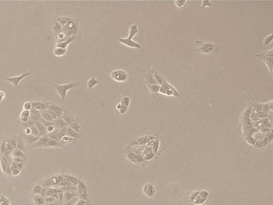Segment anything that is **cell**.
<instances>
[{"mask_svg":"<svg viewBox=\"0 0 273 205\" xmlns=\"http://www.w3.org/2000/svg\"><path fill=\"white\" fill-rule=\"evenodd\" d=\"M4 97H5V93L3 92H0V102L3 101Z\"/></svg>","mask_w":273,"mask_h":205,"instance_id":"680465c9","label":"cell"},{"mask_svg":"<svg viewBox=\"0 0 273 205\" xmlns=\"http://www.w3.org/2000/svg\"><path fill=\"white\" fill-rule=\"evenodd\" d=\"M159 92H160V94L164 95H167V96L173 95V96L180 98V94L178 92L177 90H175V88H174L169 83H167V80H165V79L163 80V83L160 85V88Z\"/></svg>","mask_w":273,"mask_h":205,"instance_id":"277c9868","label":"cell"},{"mask_svg":"<svg viewBox=\"0 0 273 205\" xmlns=\"http://www.w3.org/2000/svg\"><path fill=\"white\" fill-rule=\"evenodd\" d=\"M54 129H55V127H54L53 126V125H51V126L47 127V134L51 133L52 131H54Z\"/></svg>","mask_w":273,"mask_h":205,"instance_id":"f5cc1de1","label":"cell"},{"mask_svg":"<svg viewBox=\"0 0 273 205\" xmlns=\"http://www.w3.org/2000/svg\"><path fill=\"white\" fill-rule=\"evenodd\" d=\"M119 104H120L121 105H122V106L128 108V107H129V106H130L131 99L128 96L123 97V98H122V99H121V101H120V103H119Z\"/></svg>","mask_w":273,"mask_h":205,"instance_id":"f1b7e54d","label":"cell"},{"mask_svg":"<svg viewBox=\"0 0 273 205\" xmlns=\"http://www.w3.org/2000/svg\"><path fill=\"white\" fill-rule=\"evenodd\" d=\"M208 197H209V192L207 190L195 191L190 195L189 200L194 204L203 205L207 202Z\"/></svg>","mask_w":273,"mask_h":205,"instance_id":"7a4b0ae2","label":"cell"},{"mask_svg":"<svg viewBox=\"0 0 273 205\" xmlns=\"http://www.w3.org/2000/svg\"><path fill=\"white\" fill-rule=\"evenodd\" d=\"M145 79L146 81H147V85H148V88L150 89L151 92L152 94H157V93H159L160 85L158 84L154 75H151V74H147L145 75Z\"/></svg>","mask_w":273,"mask_h":205,"instance_id":"52a82bcc","label":"cell"},{"mask_svg":"<svg viewBox=\"0 0 273 205\" xmlns=\"http://www.w3.org/2000/svg\"><path fill=\"white\" fill-rule=\"evenodd\" d=\"M111 78L117 83H124L128 80V72L123 69H116L111 73Z\"/></svg>","mask_w":273,"mask_h":205,"instance_id":"8992f818","label":"cell"},{"mask_svg":"<svg viewBox=\"0 0 273 205\" xmlns=\"http://www.w3.org/2000/svg\"><path fill=\"white\" fill-rule=\"evenodd\" d=\"M6 143H7L8 144H10L11 147H12L13 148L15 149L16 148V146H17V141L14 139H9L7 140L6 141Z\"/></svg>","mask_w":273,"mask_h":205,"instance_id":"60d3db41","label":"cell"},{"mask_svg":"<svg viewBox=\"0 0 273 205\" xmlns=\"http://www.w3.org/2000/svg\"><path fill=\"white\" fill-rule=\"evenodd\" d=\"M86 204H87V201H85V200H79L77 201L76 204H75V205H86Z\"/></svg>","mask_w":273,"mask_h":205,"instance_id":"db71d44e","label":"cell"},{"mask_svg":"<svg viewBox=\"0 0 273 205\" xmlns=\"http://www.w3.org/2000/svg\"><path fill=\"white\" fill-rule=\"evenodd\" d=\"M74 139H75L72 138V137H70V136H64V137H63V138H62L59 141V143H60L62 146H63V144H66V143H70V142H72V141H73Z\"/></svg>","mask_w":273,"mask_h":205,"instance_id":"1f68e13d","label":"cell"},{"mask_svg":"<svg viewBox=\"0 0 273 205\" xmlns=\"http://www.w3.org/2000/svg\"><path fill=\"white\" fill-rule=\"evenodd\" d=\"M31 74V72H27V73H24V74L21 75H19V76L5 77V79L6 80H7L8 82H10V83H12L15 86H19V83L22 81V79L28 76V75H30Z\"/></svg>","mask_w":273,"mask_h":205,"instance_id":"8fae6325","label":"cell"},{"mask_svg":"<svg viewBox=\"0 0 273 205\" xmlns=\"http://www.w3.org/2000/svg\"><path fill=\"white\" fill-rule=\"evenodd\" d=\"M186 3H187V1H175V6L179 8L184 7Z\"/></svg>","mask_w":273,"mask_h":205,"instance_id":"f6af8a7d","label":"cell"},{"mask_svg":"<svg viewBox=\"0 0 273 205\" xmlns=\"http://www.w3.org/2000/svg\"><path fill=\"white\" fill-rule=\"evenodd\" d=\"M66 49H63V48H59V47H55L54 49V54L55 56L57 57H60V56H63L64 54H66Z\"/></svg>","mask_w":273,"mask_h":205,"instance_id":"4316f807","label":"cell"},{"mask_svg":"<svg viewBox=\"0 0 273 205\" xmlns=\"http://www.w3.org/2000/svg\"><path fill=\"white\" fill-rule=\"evenodd\" d=\"M63 180V175H54L52 177H50V178L47 179V180H43L41 182V183H40V185L43 187V188H54V187H59Z\"/></svg>","mask_w":273,"mask_h":205,"instance_id":"5b68a950","label":"cell"},{"mask_svg":"<svg viewBox=\"0 0 273 205\" xmlns=\"http://www.w3.org/2000/svg\"><path fill=\"white\" fill-rule=\"evenodd\" d=\"M97 83H98L97 79L95 78V77H92L87 82V87H88L89 89H92L94 86H95L97 85Z\"/></svg>","mask_w":273,"mask_h":205,"instance_id":"4dcf8cb0","label":"cell"},{"mask_svg":"<svg viewBox=\"0 0 273 205\" xmlns=\"http://www.w3.org/2000/svg\"><path fill=\"white\" fill-rule=\"evenodd\" d=\"M25 134L27 135V136H29V135H31V128H26L25 129Z\"/></svg>","mask_w":273,"mask_h":205,"instance_id":"91938a15","label":"cell"},{"mask_svg":"<svg viewBox=\"0 0 273 205\" xmlns=\"http://www.w3.org/2000/svg\"><path fill=\"white\" fill-rule=\"evenodd\" d=\"M40 114H41V118L44 119V120H47V121H49V122H52L53 120H54L53 118L51 117V115L47 112V110L40 111Z\"/></svg>","mask_w":273,"mask_h":205,"instance_id":"d4e9b609","label":"cell"},{"mask_svg":"<svg viewBox=\"0 0 273 205\" xmlns=\"http://www.w3.org/2000/svg\"><path fill=\"white\" fill-rule=\"evenodd\" d=\"M202 7H203V8L209 7H211V2H209V1H204L202 3Z\"/></svg>","mask_w":273,"mask_h":205,"instance_id":"816d5d0a","label":"cell"},{"mask_svg":"<svg viewBox=\"0 0 273 205\" xmlns=\"http://www.w3.org/2000/svg\"><path fill=\"white\" fill-rule=\"evenodd\" d=\"M43 187L40 184H37L34 187V188L32 189V192L35 195H40L43 191Z\"/></svg>","mask_w":273,"mask_h":205,"instance_id":"e575fe53","label":"cell"},{"mask_svg":"<svg viewBox=\"0 0 273 205\" xmlns=\"http://www.w3.org/2000/svg\"><path fill=\"white\" fill-rule=\"evenodd\" d=\"M76 39H77L76 36H75V35H73V36H72V37L68 38L67 40H65V41H63V42H59V43H58V44L56 45V47L63 48V49H66V47H67V46H68V45H69L70 43H71V42H73L74 40H76Z\"/></svg>","mask_w":273,"mask_h":205,"instance_id":"2e32d148","label":"cell"},{"mask_svg":"<svg viewBox=\"0 0 273 205\" xmlns=\"http://www.w3.org/2000/svg\"><path fill=\"white\" fill-rule=\"evenodd\" d=\"M35 121H32L31 119H29L28 121L26 122V123H21V125H22L24 128H30V127H31L35 126Z\"/></svg>","mask_w":273,"mask_h":205,"instance_id":"74e56055","label":"cell"},{"mask_svg":"<svg viewBox=\"0 0 273 205\" xmlns=\"http://www.w3.org/2000/svg\"><path fill=\"white\" fill-rule=\"evenodd\" d=\"M0 205H10V200L4 195L0 196Z\"/></svg>","mask_w":273,"mask_h":205,"instance_id":"d590c367","label":"cell"},{"mask_svg":"<svg viewBox=\"0 0 273 205\" xmlns=\"http://www.w3.org/2000/svg\"><path fill=\"white\" fill-rule=\"evenodd\" d=\"M202 46V47L200 48V51H201L204 54H209L211 52L214 50V44L212 43V42H205L204 44L200 45Z\"/></svg>","mask_w":273,"mask_h":205,"instance_id":"9a60e30c","label":"cell"},{"mask_svg":"<svg viewBox=\"0 0 273 205\" xmlns=\"http://www.w3.org/2000/svg\"><path fill=\"white\" fill-rule=\"evenodd\" d=\"M12 155L14 158H20L22 159V160H24L25 157H26V155H25L24 152L21 151V150H19V149L17 148H15L13 150Z\"/></svg>","mask_w":273,"mask_h":205,"instance_id":"7402d4cb","label":"cell"},{"mask_svg":"<svg viewBox=\"0 0 273 205\" xmlns=\"http://www.w3.org/2000/svg\"><path fill=\"white\" fill-rule=\"evenodd\" d=\"M53 31L54 32V34H56L57 35H59V33L63 32V26H62L60 23L57 22V21H54V23H53Z\"/></svg>","mask_w":273,"mask_h":205,"instance_id":"603a6c76","label":"cell"},{"mask_svg":"<svg viewBox=\"0 0 273 205\" xmlns=\"http://www.w3.org/2000/svg\"><path fill=\"white\" fill-rule=\"evenodd\" d=\"M40 137H37V136H33V135H29V136H27V139L28 141V143L30 144H33V143H35L36 141H38L40 139Z\"/></svg>","mask_w":273,"mask_h":205,"instance_id":"d6a6232c","label":"cell"},{"mask_svg":"<svg viewBox=\"0 0 273 205\" xmlns=\"http://www.w3.org/2000/svg\"><path fill=\"white\" fill-rule=\"evenodd\" d=\"M32 108V105L31 102H25V104H23V109L27 110V111H30Z\"/></svg>","mask_w":273,"mask_h":205,"instance_id":"7dc6e473","label":"cell"},{"mask_svg":"<svg viewBox=\"0 0 273 205\" xmlns=\"http://www.w3.org/2000/svg\"><path fill=\"white\" fill-rule=\"evenodd\" d=\"M30 116V111H27V110H23L20 114V117H28Z\"/></svg>","mask_w":273,"mask_h":205,"instance_id":"681fc988","label":"cell"},{"mask_svg":"<svg viewBox=\"0 0 273 205\" xmlns=\"http://www.w3.org/2000/svg\"><path fill=\"white\" fill-rule=\"evenodd\" d=\"M62 119H63L64 122L67 124V126H70L71 124H73L74 122H76L77 120L75 119L74 117L69 114L68 112H66V111H64L63 114V116H62Z\"/></svg>","mask_w":273,"mask_h":205,"instance_id":"5bb4252c","label":"cell"},{"mask_svg":"<svg viewBox=\"0 0 273 205\" xmlns=\"http://www.w3.org/2000/svg\"><path fill=\"white\" fill-rule=\"evenodd\" d=\"M52 122H53V126L57 129L65 128L66 127H68L67 126V124L64 122V120L62 119V118L58 119H54V120H53Z\"/></svg>","mask_w":273,"mask_h":205,"instance_id":"ac0fdd59","label":"cell"},{"mask_svg":"<svg viewBox=\"0 0 273 205\" xmlns=\"http://www.w3.org/2000/svg\"><path fill=\"white\" fill-rule=\"evenodd\" d=\"M66 127L59 129V133H58V141L60 140V139H61L63 137H64V136H67V134H66Z\"/></svg>","mask_w":273,"mask_h":205,"instance_id":"8d00e7d4","label":"cell"},{"mask_svg":"<svg viewBox=\"0 0 273 205\" xmlns=\"http://www.w3.org/2000/svg\"><path fill=\"white\" fill-rule=\"evenodd\" d=\"M23 168V163H17V168L19 171H21Z\"/></svg>","mask_w":273,"mask_h":205,"instance_id":"6f0895ef","label":"cell"},{"mask_svg":"<svg viewBox=\"0 0 273 205\" xmlns=\"http://www.w3.org/2000/svg\"><path fill=\"white\" fill-rule=\"evenodd\" d=\"M68 127H71L73 131H76V132H78V133H80V131H82L81 126H80V124H79L77 121L74 122L73 124H72L71 125H70V126H68Z\"/></svg>","mask_w":273,"mask_h":205,"instance_id":"f546056e","label":"cell"},{"mask_svg":"<svg viewBox=\"0 0 273 205\" xmlns=\"http://www.w3.org/2000/svg\"><path fill=\"white\" fill-rule=\"evenodd\" d=\"M143 192L147 197H154V195L156 193V188H155V184L153 183H148L144 184L143 187Z\"/></svg>","mask_w":273,"mask_h":205,"instance_id":"30bf717a","label":"cell"},{"mask_svg":"<svg viewBox=\"0 0 273 205\" xmlns=\"http://www.w3.org/2000/svg\"><path fill=\"white\" fill-rule=\"evenodd\" d=\"M116 109L118 110V111L121 115H123V114H125L127 111H128V108L122 106L120 104H119L116 105Z\"/></svg>","mask_w":273,"mask_h":205,"instance_id":"f35d334b","label":"cell"},{"mask_svg":"<svg viewBox=\"0 0 273 205\" xmlns=\"http://www.w3.org/2000/svg\"><path fill=\"white\" fill-rule=\"evenodd\" d=\"M139 32V27L137 24L131 25L128 31V37L127 39L119 38V41L123 43L124 46L129 47L131 48H141V45L138 42L133 41V37Z\"/></svg>","mask_w":273,"mask_h":205,"instance_id":"6da1fadb","label":"cell"},{"mask_svg":"<svg viewBox=\"0 0 273 205\" xmlns=\"http://www.w3.org/2000/svg\"><path fill=\"white\" fill-rule=\"evenodd\" d=\"M12 160L15 163H23V160L20 158H13Z\"/></svg>","mask_w":273,"mask_h":205,"instance_id":"11a10c76","label":"cell"},{"mask_svg":"<svg viewBox=\"0 0 273 205\" xmlns=\"http://www.w3.org/2000/svg\"><path fill=\"white\" fill-rule=\"evenodd\" d=\"M40 121L41 122V123H42V124H43V125H44L45 127H46V128H47V127L51 126V125H53V122L47 121V120H44V119H42V118H41V119H40Z\"/></svg>","mask_w":273,"mask_h":205,"instance_id":"ee69618b","label":"cell"},{"mask_svg":"<svg viewBox=\"0 0 273 205\" xmlns=\"http://www.w3.org/2000/svg\"><path fill=\"white\" fill-rule=\"evenodd\" d=\"M20 171L18 168H12L11 169V175H13L14 176H17L18 175H19Z\"/></svg>","mask_w":273,"mask_h":205,"instance_id":"f907efd6","label":"cell"},{"mask_svg":"<svg viewBox=\"0 0 273 205\" xmlns=\"http://www.w3.org/2000/svg\"><path fill=\"white\" fill-rule=\"evenodd\" d=\"M272 49H271L270 51L264 52V53L256 54V56L260 57V59L265 63V64L269 68V72L271 74H272Z\"/></svg>","mask_w":273,"mask_h":205,"instance_id":"ba28073f","label":"cell"},{"mask_svg":"<svg viewBox=\"0 0 273 205\" xmlns=\"http://www.w3.org/2000/svg\"><path fill=\"white\" fill-rule=\"evenodd\" d=\"M63 177L64 179H65L68 183H71L72 185L77 186V184L79 183V180L77 178H75V176H72V175H63Z\"/></svg>","mask_w":273,"mask_h":205,"instance_id":"ffe728a7","label":"cell"},{"mask_svg":"<svg viewBox=\"0 0 273 205\" xmlns=\"http://www.w3.org/2000/svg\"><path fill=\"white\" fill-rule=\"evenodd\" d=\"M77 196L76 192H63V201L67 202L72 200L74 197Z\"/></svg>","mask_w":273,"mask_h":205,"instance_id":"44dd1931","label":"cell"},{"mask_svg":"<svg viewBox=\"0 0 273 205\" xmlns=\"http://www.w3.org/2000/svg\"><path fill=\"white\" fill-rule=\"evenodd\" d=\"M16 148L19 149L22 151L24 152L25 151V144H24V141L22 139V138H20L19 140L17 141V146H16Z\"/></svg>","mask_w":273,"mask_h":205,"instance_id":"836d02e7","label":"cell"},{"mask_svg":"<svg viewBox=\"0 0 273 205\" xmlns=\"http://www.w3.org/2000/svg\"><path fill=\"white\" fill-rule=\"evenodd\" d=\"M49 141V137L47 135L40 137V139L36 141L35 143L31 145L32 148H47V143Z\"/></svg>","mask_w":273,"mask_h":205,"instance_id":"7c38bea8","label":"cell"},{"mask_svg":"<svg viewBox=\"0 0 273 205\" xmlns=\"http://www.w3.org/2000/svg\"><path fill=\"white\" fill-rule=\"evenodd\" d=\"M31 103L32 107H34L39 111H43L47 110V103H43V102H31Z\"/></svg>","mask_w":273,"mask_h":205,"instance_id":"e0dca14e","label":"cell"},{"mask_svg":"<svg viewBox=\"0 0 273 205\" xmlns=\"http://www.w3.org/2000/svg\"><path fill=\"white\" fill-rule=\"evenodd\" d=\"M272 34H271V35H268V37H266L265 39H264V40H263V44H269V43H271V42H272Z\"/></svg>","mask_w":273,"mask_h":205,"instance_id":"bcb514c9","label":"cell"},{"mask_svg":"<svg viewBox=\"0 0 273 205\" xmlns=\"http://www.w3.org/2000/svg\"><path fill=\"white\" fill-rule=\"evenodd\" d=\"M72 18L64 17V16H63V17L57 18L56 21L58 22H59V23H60V24H61L62 26H64V25H66V23H67V22H70V21H72Z\"/></svg>","mask_w":273,"mask_h":205,"instance_id":"83f0119b","label":"cell"},{"mask_svg":"<svg viewBox=\"0 0 273 205\" xmlns=\"http://www.w3.org/2000/svg\"><path fill=\"white\" fill-rule=\"evenodd\" d=\"M44 200H45V204H51V203H53L57 200L55 198L51 197V196H47V197H45Z\"/></svg>","mask_w":273,"mask_h":205,"instance_id":"7bdbcfd3","label":"cell"},{"mask_svg":"<svg viewBox=\"0 0 273 205\" xmlns=\"http://www.w3.org/2000/svg\"><path fill=\"white\" fill-rule=\"evenodd\" d=\"M47 110H50V111H53L54 113L59 114V116H63V114L64 112V110L62 107L56 105H53V104H50V103H47Z\"/></svg>","mask_w":273,"mask_h":205,"instance_id":"4fadbf2b","label":"cell"},{"mask_svg":"<svg viewBox=\"0 0 273 205\" xmlns=\"http://www.w3.org/2000/svg\"><path fill=\"white\" fill-rule=\"evenodd\" d=\"M66 134H67V136H70V137H72L73 139H78L80 137V133H78L76 131H73L71 127H66Z\"/></svg>","mask_w":273,"mask_h":205,"instance_id":"cb8c5ba5","label":"cell"},{"mask_svg":"<svg viewBox=\"0 0 273 205\" xmlns=\"http://www.w3.org/2000/svg\"><path fill=\"white\" fill-rule=\"evenodd\" d=\"M31 128V135L35 136H37V137H40V132H39V130L37 129V127L35 126H33L31 127H30Z\"/></svg>","mask_w":273,"mask_h":205,"instance_id":"b9f144b4","label":"cell"},{"mask_svg":"<svg viewBox=\"0 0 273 205\" xmlns=\"http://www.w3.org/2000/svg\"><path fill=\"white\" fill-rule=\"evenodd\" d=\"M80 85L79 82H73V83H70L67 84H54V88L57 93L59 94L62 99H65L66 96V93L69 90L77 87Z\"/></svg>","mask_w":273,"mask_h":205,"instance_id":"3957f363","label":"cell"},{"mask_svg":"<svg viewBox=\"0 0 273 205\" xmlns=\"http://www.w3.org/2000/svg\"><path fill=\"white\" fill-rule=\"evenodd\" d=\"M78 196H75L72 199V200H70V201H67V202H64L61 205H75L76 204V202L78 201Z\"/></svg>","mask_w":273,"mask_h":205,"instance_id":"ab89813d","label":"cell"},{"mask_svg":"<svg viewBox=\"0 0 273 205\" xmlns=\"http://www.w3.org/2000/svg\"><path fill=\"white\" fill-rule=\"evenodd\" d=\"M6 150V142H3V143L0 144V154H2L3 156V154L5 152Z\"/></svg>","mask_w":273,"mask_h":205,"instance_id":"c3c4849f","label":"cell"},{"mask_svg":"<svg viewBox=\"0 0 273 205\" xmlns=\"http://www.w3.org/2000/svg\"><path fill=\"white\" fill-rule=\"evenodd\" d=\"M33 200H34L35 205H44L45 204L44 198L42 197L40 195H35Z\"/></svg>","mask_w":273,"mask_h":205,"instance_id":"484cf974","label":"cell"},{"mask_svg":"<svg viewBox=\"0 0 273 205\" xmlns=\"http://www.w3.org/2000/svg\"><path fill=\"white\" fill-rule=\"evenodd\" d=\"M76 188L77 196H78L80 200L87 201V198H88V190H87V188L86 184H85L83 181L79 180V183L77 184Z\"/></svg>","mask_w":273,"mask_h":205,"instance_id":"9c48e42d","label":"cell"},{"mask_svg":"<svg viewBox=\"0 0 273 205\" xmlns=\"http://www.w3.org/2000/svg\"><path fill=\"white\" fill-rule=\"evenodd\" d=\"M35 126L37 127V129L39 130V132H40V137H42V136H45V135H47V128H46V127L43 125V124L41 123V122L39 120V121L35 122Z\"/></svg>","mask_w":273,"mask_h":205,"instance_id":"d6986e66","label":"cell"},{"mask_svg":"<svg viewBox=\"0 0 273 205\" xmlns=\"http://www.w3.org/2000/svg\"><path fill=\"white\" fill-rule=\"evenodd\" d=\"M29 119H30L28 117H20V120H21L22 123H26V122L28 121Z\"/></svg>","mask_w":273,"mask_h":205,"instance_id":"9f6ffc18","label":"cell"}]
</instances>
